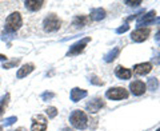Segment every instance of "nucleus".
<instances>
[{
	"label": "nucleus",
	"instance_id": "nucleus-1",
	"mask_svg": "<svg viewBox=\"0 0 160 131\" xmlns=\"http://www.w3.org/2000/svg\"><path fill=\"white\" fill-rule=\"evenodd\" d=\"M69 122H71L73 128H78V130H84L88 127L87 114L82 111V110H75V111H72V114L69 115Z\"/></svg>",
	"mask_w": 160,
	"mask_h": 131
},
{
	"label": "nucleus",
	"instance_id": "nucleus-2",
	"mask_svg": "<svg viewBox=\"0 0 160 131\" xmlns=\"http://www.w3.org/2000/svg\"><path fill=\"white\" fill-rule=\"evenodd\" d=\"M22 24H23L22 15H20L19 12H12L11 15H8L4 28H6V32L7 34H11L12 35V34L16 32L20 27H22Z\"/></svg>",
	"mask_w": 160,
	"mask_h": 131
},
{
	"label": "nucleus",
	"instance_id": "nucleus-3",
	"mask_svg": "<svg viewBox=\"0 0 160 131\" xmlns=\"http://www.w3.org/2000/svg\"><path fill=\"white\" fill-rule=\"evenodd\" d=\"M62 27V20L58 18V15L49 13L46 19L43 20V29L46 32H55Z\"/></svg>",
	"mask_w": 160,
	"mask_h": 131
},
{
	"label": "nucleus",
	"instance_id": "nucleus-4",
	"mask_svg": "<svg viewBox=\"0 0 160 131\" xmlns=\"http://www.w3.org/2000/svg\"><path fill=\"white\" fill-rule=\"evenodd\" d=\"M128 95H129V92L124 87H113V88L107 90V92H106V97L108 99H111V100H123V99H127Z\"/></svg>",
	"mask_w": 160,
	"mask_h": 131
},
{
	"label": "nucleus",
	"instance_id": "nucleus-5",
	"mask_svg": "<svg viewBox=\"0 0 160 131\" xmlns=\"http://www.w3.org/2000/svg\"><path fill=\"white\" fill-rule=\"evenodd\" d=\"M89 42H91V38H84L82 40H79V42H76L75 44H72L67 51V56H75V55H79L80 52H83Z\"/></svg>",
	"mask_w": 160,
	"mask_h": 131
},
{
	"label": "nucleus",
	"instance_id": "nucleus-6",
	"mask_svg": "<svg viewBox=\"0 0 160 131\" xmlns=\"http://www.w3.org/2000/svg\"><path fill=\"white\" fill-rule=\"evenodd\" d=\"M47 130V118L44 115H35L32 118L31 131H46Z\"/></svg>",
	"mask_w": 160,
	"mask_h": 131
},
{
	"label": "nucleus",
	"instance_id": "nucleus-7",
	"mask_svg": "<svg viewBox=\"0 0 160 131\" xmlns=\"http://www.w3.org/2000/svg\"><path fill=\"white\" fill-rule=\"evenodd\" d=\"M149 35H151V29L142 27V28H136L131 34V39L133 40V42H136V43H142V42H144V40L148 39Z\"/></svg>",
	"mask_w": 160,
	"mask_h": 131
},
{
	"label": "nucleus",
	"instance_id": "nucleus-8",
	"mask_svg": "<svg viewBox=\"0 0 160 131\" xmlns=\"http://www.w3.org/2000/svg\"><path fill=\"white\" fill-rule=\"evenodd\" d=\"M155 19H156V12L155 11H149L148 13H142L136 22V26H139V28H142L143 26H148V24H153Z\"/></svg>",
	"mask_w": 160,
	"mask_h": 131
},
{
	"label": "nucleus",
	"instance_id": "nucleus-9",
	"mask_svg": "<svg viewBox=\"0 0 160 131\" xmlns=\"http://www.w3.org/2000/svg\"><path fill=\"white\" fill-rule=\"evenodd\" d=\"M104 104H106V102L103 100V98H95V99H92L89 103H87L86 108H87L88 113L96 114L98 111H100V110L104 107Z\"/></svg>",
	"mask_w": 160,
	"mask_h": 131
},
{
	"label": "nucleus",
	"instance_id": "nucleus-10",
	"mask_svg": "<svg viewBox=\"0 0 160 131\" xmlns=\"http://www.w3.org/2000/svg\"><path fill=\"white\" fill-rule=\"evenodd\" d=\"M129 90H131V92L133 95L140 97V95H143L146 92L147 86L144 82H142V80H133V82H131V84H129Z\"/></svg>",
	"mask_w": 160,
	"mask_h": 131
},
{
	"label": "nucleus",
	"instance_id": "nucleus-11",
	"mask_svg": "<svg viewBox=\"0 0 160 131\" xmlns=\"http://www.w3.org/2000/svg\"><path fill=\"white\" fill-rule=\"evenodd\" d=\"M89 23H91V19H89V16H86V15H78L72 20V26L75 28H83L88 26Z\"/></svg>",
	"mask_w": 160,
	"mask_h": 131
},
{
	"label": "nucleus",
	"instance_id": "nucleus-12",
	"mask_svg": "<svg viewBox=\"0 0 160 131\" xmlns=\"http://www.w3.org/2000/svg\"><path fill=\"white\" fill-rule=\"evenodd\" d=\"M152 71V63H139L135 64L133 72L136 75H147Z\"/></svg>",
	"mask_w": 160,
	"mask_h": 131
},
{
	"label": "nucleus",
	"instance_id": "nucleus-13",
	"mask_svg": "<svg viewBox=\"0 0 160 131\" xmlns=\"http://www.w3.org/2000/svg\"><path fill=\"white\" fill-rule=\"evenodd\" d=\"M115 75L122 80H128L132 76V71L129 68L123 67V66H118V67L115 68Z\"/></svg>",
	"mask_w": 160,
	"mask_h": 131
},
{
	"label": "nucleus",
	"instance_id": "nucleus-14",
	"mask_svg": "<svg viewBox=\"0 0 160 131\" xmlns=\"http://www.w3.org/2000/svg\"><path fill=\"white\" fill-rule=\"evenodd\" d=\"M35 70V66L33 63H27V64H24L22 66L19 70H18V74H16V76L18 79H23V78H26L27 75H29L32 71Z\"/></svg>",
	"mask_w": 160,
	"mask_h": 131
},
{
	"label": "nucleus",
	"instance_id": "nucleus-15",
	"mask_svg": "<svg viewBox=\"0 0 160 131\" xmlns=\"http://www.w3.org/2000/svg\"><path fill=\"white\" fill-rule=\"evenodd\" d=\"M24 6H26V8L29 9V11L36 12L39 9H42V7L44 6V2L43 0H26Z\"/></svg>",
	"mask_w": 160,
	"mask_h": 131
},
{
	"label": "nucleus",
	"instance_id": "nucleus-16",
	"mask_svg": "<svg viewBox=\"0 0 160 131\" xmlns=\"http://www.w3.org/2000/svg\"><path fill=\"white\" fill-rule=\"evenodd\" d=\"M87 97V91L83 88H79V87H75L71 90V100L72 102H79V100H82L83 98Z\"/></svg>",
	"mask_w": 160,
	"mask_h": 131
},
{
	"label": "nucleus",
	"instance_id": "nucleus-17",
	"mask_svg": "<svg viewBox=\"0 0 160 131\" xmlns=\"http://www.w3.org/2000/svg\"><path fill=\"white\" fill-rule=\"evenodd\" d=\"M106 18V9L103 8H93L89 15V19L93 20V22H100Z\"/></svg>",
	"mask_w": 160,
	"mask_h": 131
},
{
	"label": "nucleus",
	"instance_id": "nucleus-18",
	"mask_svg": "<svg viewBox=\"0 0 160 131\" xmlns=\"http://www.w3.org/2000/svg\"><path fill=\"white\" fill-rule=\"evenodd\" d=\"M120 51H122V50H120V47H115L113 50H111L109 52H107L106 55H104V62L111 63L112 60H115V59H116L119 55H120Z\"/></svg>",
	"mask_w": 160,
	"mask_h": 131
},
{
	"label": "nucleus",
	"instance_id": "nucleus-19",
	"mask_svg": "<svg viewBox=\"0 0 160 131\" xmlns=\"http://www.w3.org/2000/svg\"><path fill=\"white\" fill-rule=\"evenodd\" d=\"M8 102H9V94H6V95H3V97L0 98V118H2L3 114L6 113Z\"/></svg>",
	"mask_w": 160,
	"mask_h": 131
},
{
	"label": "nucleus",
	"instance_id": "nucleus-20",
	"mask_svg": "<svg viewBox=\"0 0 160 131\" xmlns=\"http://www.w3.org/2000/svg\"><path fill=\"white\" fill-rule=\"evenodd\" d=\"M146 86H147L149 90H151V91H156L158 87H159V82H158V79H156V78H149Z\"/></svg>",
	"mask_w": 160,
	"mask_h": 131
},
{
	"label": "nucleus",
	"instance_id": "nucleus-21",
	"mask_svg": "<svg viewBox=\"0 0 160 131\" xmlns=\"http://www.w3.org/2000/svg\"><path fill=\"white\" fill-rule=\"evenodd\" d=\"M46 113H47V115H48V118H51V119H53V118H56V115H58V108L56 107H53V106H49V107L46 110Z\"/></svg>",
	"mask_w": 160,
	"mask_h": 131
},
{
	"label": "nucleus",
	"instance_id": "nucleus-22",
	"mask_svg": "<svg viewBox=\"0 0 160 131\" xmlns=\"http://www.w3.org/2000/svg\"><path fill=\"white\" fill-rule=\"evenodd\" d=\"M19 63H20V59H13V60H11V62H8V63H3V68H6V70L12 68V67H15V66H18Z\"/></svg>",
	"mask_w": 160,
	"mask_h": 131
},
{
	"label": "nucleus",
	"instance_id": "nucleus-23",
	"mask_svg": "<svg viewBox=\"0 0 160 131\" xmlns=\"http://www.w3.org/2000/svg\"><path fill=\"white\" fill-rule=\"evenodd\" d=\"M89 82L93 83V84H98V86H103V84H104L103 80H102V79H99L98 76H95V75H92V76L89 78Z\"/></svg>",
	"mask_w": 160,
	"mask_h": 131
},
{
	"label": "nucleus",
	"instance_id": "nucleus-24",
	"mask_svg": "<svg viewBox=\"0 0 160 131\" xmlns=\"http://www.w3.org/2000/svg\"><path fill=\"white\" fill-rule=\"evenodd\" d=\"M129 29V26L126 23V24H123V26H120L119 28H116V34H124V32H127Z\"/></svg>",
	"mask_w": 160,
	"mask_h": 131
},
{
	"label": "nucleus",
	"instance_id": "nucleus-25",
	"mask_svg": "<svg viewBox=\"0 0 160 131\" xmlns=\"http://www.w3.org/2000/svg\"><path fill=\"white\" fill-rule=\"evenodd\" d=\"M16 120H18L16 117H9V118H7L6 120H4V126H12Z\"/></svg>",
	"mask_w": 160,
	"mask_h": 131
},
{
	"label": "nucleus",
	"instance_id": "nucleus-26",
	"mask_svg": "<svg viewBox=\"0 0 160 131\" xmlns=\"http://www.w3.org/2000/svg\"><path fill=\"white\" fill-rule=\"evenodd\" d=\"M53 97H55L53 92H43L42 94V99L43 100H49V99H52Z\"/></svg>",
	"mask_w": 160,
	"mask_h": 131
},
{
	"label": "nucleus",
	"instance_id": "nucleus-27",
	"mask_svg": "<svg viewBox=\"0 0 160 131\" xmlns=\"http://www.w3.org/2000/svg\"><path fill=\"white\" fill-rule=\"evenodd\" d=\"M142 3H143L142 0H138V2H129V0H127V2H126V4H127V6H129V7H138L139 4H142Z\"/></svg>",
	"mask_w": 160,
	"mask_h": 131
},
{
	"label": "nucleus",
	"instance_id": "nucleus-28",
	"mask_svg": "<svg viewBox=\"0 0 160 131\" xmlns=\"http://www.w3.org/2000/svg\"><path fill=\"white\" fill-rule=\"evenodd\" d=\"M155 42H156V44H158V46L160 47V29L158 31V34L155 35Z\"/></svg>",
	"mask_w": 160,
	"mask_h": 131
},
{
	"label": "nucleus",
	"instance_id": "nucleus-29",
	"mask_svg": "<svg viewBox=\"0 0 160 131\" xmlns=\"http://www.w3.org/2000/svg\"><path fill=\"white\" fill-rule=\"evenodd\" d=\"M0 60H2V62H4V63H6L7 60H8V58H7V56H4V55H0Z\"/></svg>",
	"mask_w": 160,
	"mask_h": 131
},
{
	"label": "nucleus",
	"instance_id": "nucleus-30",
	"mask_svg": "<svg viewBox=\"0 0 160 131\" xmlns=\"http://www.w3.org/2000/svg\"><path fill=\"white\" fill-rule=\"evenodd\" d=\"M155 56H158V58H156L158 60H156V62H155V63H156V64H159V63H160V52H158V54H155Z\"/></svg>",
	"mask_w": 160,
	"mask_h": 131
},
{
	"label": "nucleus",
	"instance_id": "nucleus-31",
	"mask_svg": "<svg viewBox=\"0 0 160 131\" xmlns=\"http://www.w3.org/2000/svg\"><path fill=\"white\" fill-rule=\"evenodd\" d=\"M62 131H72V130H71V128H68V127H66V128H63Z\"/></svg>",
	"mask_w": 160,
	"mask_h": 131
},
{
	"label": "nucleus",
	"instance_id": "nucleus-32",
	"mask_svg": "<svg viewBox=\"0 0 160 131\" xmlns=\"http://www.w3.org/2000/svg\"><path fill=\"white\" fill-rule=\"evenodd\" d=\"M0 131H3V126H0Z\"/></svg>",
	"mask_w": 160,
	"mask_h": 131
},
{
	"label": "nucleus",
	"instance_id": "nucleus-33",
	"mask_svg": "<svg viewBox=\"0 0 160 131\" xmlns=\"http://www.w3.org/2000/svg\"><path fill=\"white\" fill-rule=\"evenodd\" d=\"M16 131H24V130H16Z\"/></svg>",
	"mask_w": 160,
	"mask_h": 131
},
{
	"label": "nucleus",
	"instance_id": "nucleus-34",
	"mask_svg": "<svg viewBox=\"0 0 160 131\" xmlns=\"http://www.w3.org/2000/svg\"><path fill=\"white\" fill-rule=\"evenodd\" d=\"M156 131H160V127H159V128H158V130H156Z\"/></svg>",
	"mask_w": 160,
	"mask_h": 131
}]
</instances>
